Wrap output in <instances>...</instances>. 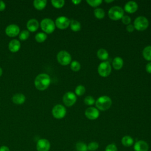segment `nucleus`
Masks as SVG:
<instances>
[{
  "instance_id": "f257e3e1",
  "label": "nucleus",
  "mask_w": 151,
  "mask_h": 151,
  "mask_svg": "<svg viewBox=\"0 0 151 151\" xmlns=\"http://www.w3.org/2000/svg\"><path fill=\"white\" fill-rule=\"evenodd\" d=\"M51 79L47 74L41 73L38 75L34 81V84L37 89L42 91L47 89L50 86Z\"/></svg>"
},
{
  "instance_id": "f03ea898",
  "label": "nucleus",
  "mask_w": 151,
  "mask_h": 151,
  "mask_svg": "<svg viewBox=\"0 0 151 151\" xmlns=\"http://www.w3.org/2000/svg\"><path fill=\"white\" fill-rule=\"evenodd\" d=\"M111 99L107 96H102L99 97L95 102L97 109L101 111L108 110L111 107Z\"/></svg>"
},
{
  "instance_id": "7ed1b4c3",
  "label": "nucleus",
  "mask_w": 151,
  "mask_h": 151,
  "mask_svg": "<svg viewBox=\"0 0 151 151\" xmlns=\"http://www.w3.org/2000/svg\"><path fill=\"white\" fill-rule=\"evenodd\" d=\"M108 15L112 20H119L124 15V9L119 6H112L108 11Z\"/></svg>"
},
{
  "instance_id": "20e7f679",
  "label": "nucleus",
  "mask_w": 151,
  "mask_h": 151,
  "mask_svg": "<svg viewBox=\"0 0 151 151\" xmlns=\"http://www.w3.org/2000/svg\"><path fill=\"white\" fill-rule=\"evenodd\" d=\"M40 26L42 30L47 34L52 33L55 28L54 22L50 18L43 19L40 23Z\"/></svg>"
},
{
  "instance_id": "39448f33",
  "label": "nucleus",
  "mask_w": 151,
  "mask_h": 151,
  "mask_svg": "<svg viewBox=\"0 0 151 151\" xmlns=\"http://www.w3.org/2000/svg\"><path fill=\"white\" fill-rule=\"evenodd\" d=\"M133 25L137 31H144L149 26V21L145 17L139 16L134 19Z\"/></svg>"
},
{
  "instance_id": "423d86ee",
  "label": "nucleus",
  "mask_w": 151,
  "mask_h": 151,
  "mask_svg": "<svg viewBox=\"0 0 151 151\" xmlns=\"http://www.w3.org/2000/svg\"><path fill=\"white\" fill-rule=\"evenodd\" d=\"M99 74L103 77H106L109 76L111 72V67L109 61H104L101 63L97 68Z\"/></svg>"
},
{
  "instance_id": "0eeeda50",
  "label": "nucleus",
  "mask_w": 151,
  "mask_h": 151,
  "mask_svg": "<svg viewBox=\"0 0 151 151\" xmlns=\"http://www.w3.org/2000/svg\"><path fill=\"white\" fill-rule=\"evenodd\" d=\"M57 59L58 62L63 65H68L71 61V56L70 53L65 50L60 51L57 55Z\"/></svg>"
},
{
  "instance_id": "6e6552de",
  "label": "nucleus",
  "mask_w": 151,
  "mask_h": 151,
  "mask_svg": "<svg viewBox=\"0 0 151 151\" xmlns=\"http://www.w3.org/2000/svg\"><path fill=\"white\" fill-rule=\"evenodd\" d=\"M67 111L65 107L61 104L55 105L52 110V116L57 119H61L65 117Z\"/></svg>"
},
{
  "instance_id": "1a4fd4ad",
  "label": "nucleus",
  "mask_w": 151,
  "mask_h": 151,
  "mask_svg": "<svg viewBox=\"0 0 151 151\" xmlns=\"http://www.w3.org/2000/svg\"><path fill=\"white\" fill-rule=\"evenodd\" d=\"M77 100V96L73 92L68 91L65 93L63 97V101L64 104L68 107L72 106L75 104Z\"/></svg>"
},
{
  "instance_id": "9d476101",
  "label": "nucleus",
  "mask_w": 151,
  "mask_h": 151,
  "mask_svg": "<svg viewBox=\"0 0 151 151\" xmlns=\"http://www.w3.org/2000/svg\"><path fill=\"white\" fill-rule=\"evenodd\" d=\"M70 24V20L66 17L61 16L58 17L55 19V26L60 29H64L68 27Z\"/></svg>"
},
{
  "instance_id": "9b49d317",
  "label": "nucleus",
  "mask_w": 151,
  "mask_h": 151,
  "mask_svg": "<svg viewBox=\"0 0 151 151\" xmlns=\"http://www.w3.org/2000/svg\"><path fill=\"white\" fill-rule=\"evenodd\" d=\"M36 148L37 151H49L50 143L46 139H39L37 143Z\"/></svg>"
},
{
  "instance_id": "f8f14e48",
  "label": "nucleus",
  "mask_w": 151,
  "mask_h": 151,
  "mask_svg": "<svg viewBox=\"0 0 151 151\" xmlns=\"http://www.w3.org/2000/svg\"><path fill=\"white\" fill-rule=\"evenodd\" d=\"M99 110L93 107H88L85 111V116L90 120L97 119L99 116Z\"/></svg>"
},
{
  "instance_id": "ddd939ff",
  "label": "nucleus",
  "mask_w": 151,
  "mask_h": 151,
  "mask_svg": "<svg viewBox=\"0 0 151 151\" xmlns=\"http://www.w3.org/2000/svg\"><path fill=\"white\" fill-rule=\"evenodd\" d=\"M5 33L9 37H15L19 33V28L15 24H11L6 28Z\"/></svg>"
},
{
  "instance_id": "4468645a",
  "label": "nucleus",
  "mask_w": 151,
  "mask_h": 151,
  "mask_svg": "<svg viewBox=\"0 0 151 151\" xmlns=\"http://www.w3.org/2000/svg\"><path fill=\"white\" fill-rule=\"evenodd\" d=\"M138 9L137 4L133 1H128L124 5V10L130 14H133Z\"/></svg>"
},
{
  "instance_id": "2eb2a0df",
  "label": "nucleus",
  "mask_w": 151,
  "mask_h": 151,
  "mask_svg": "<svg viewBox=\"0 0 151 151\" xmlns=\"http://www.w3.org/2000/svg\"><path fill=\"white\" fill-rule=\"evenodd\" d=\"M134 151H148L149 145L143 140H139L136 142L134 145Z\"/></svg>"
},
{
  "instance_id": "dca6fc26",
  "label": "nucleus",
  "mask_w": 151,
  "mask_h": 151,
  "mask_svg": "<svg viewBox=\"0 0 151 151\" xmlns=\"http://www.w3.org/2000/svg\"><path fill=\"white\" fill-rule=\"evenodd\" d=\"M39 27L38 21L36 19H29L27 24V28L28 31L31 32H34L37 31Z\"/></svg>"
},
{
  "instance_id": "f3484780",
  "label": "nucleus",
  "mask_w": 151,
  "mask_h": 151,
  "mask_svg": "<svg viewBox=\"0 0 151 151\" xmlns=\"http://www.w3.org/2000/svg\"><path fill=\"white\" fill-rule=\"evenodd\" d=\"M21 47L20 42L17 40H11L8 44L9 50L12 52H17Z\"/></svg>"
},
{
  "instance_id": "a211bd4d",
  "label": "nucleus",
  "mask_w": 151,
  "mask_h": 151,
  "mask_svg": "<svg viewBox=\"0 0 151 151\" xmlns=\"http://www.w3.org/2000/svg\"><path fill=\"white\" fill-rule=\"evenodd\" d=\"M12 100L16 104H22L25 101V96L22 93H17L12 96Z\"/></svg>"
},
{
  "instance_id": "6ab92c4d",
  "label": "nucleus",
  "mask_w": 151,
  "mask_h": 151,
  "mask_svg": "<svg viewBox=\"0 0 151 151\" xmlns=\"http://www.w3.org/2000/svg\"><path fill=\"white\" fill-rule=\"evenodd\" d=\"M123 65V60L120 57H116L112 61V66L115 70H119L122 68Z\"/></svg>"
},
{
  "instance_id": "aec40b11",
  "label": "nucleus",
  "mask_w": 151,
  "mask_h": 151,
  "mask_svg": "<svg viewBox=\"0 0 151 151\" xmlns=\"http://www.w3.org/2000/svg\"><path fill=\"white\" fill-rule=\"evenodd\" d=\"M70 28L74 32H77L79 31L81 29V24L79 21L75 20V19H71L70 20Z\"/></svg>"
},
{
  "instance_id": "412c9836",
  "label": "nucleus",
  "mask_w": 151,
  "mask_h": 151,
  "mask_svg": "<svg viewBox=\"0 0 151 151\" xmlns=\"http://www.w3.org/2000/svg\"><path fill=\"white\" fill-rule=\"evenodd\" d=\"M97 56L101 60H106L109 57V53L106 50L100 48L97 52Z\"/></svg>"
},
{
  "instance_id": "4be33fe9",
  "label": "nucleus",
  "mask_w": 151,
  "mask_h": 151,
  "mask_svg": "<svg viewBox=\"0 0 151 151\" xmlns=\"http://www.w3.org/2000/svg\"><path fill=\"white\" fill-rule=\"evenodd\" d=\"M142 55L146 60L151 61V45H148L144 48L142 51Z\"/></svg>"
},
{
  "instance_id": "5701e85b",
  "label": "nucleus",
  "mask_w": 151,
  "mask_h": 151,
  "mask_svg": "<svg viewBox=\"0 0 151 151\" xmlns=\"http://www.w3.org/2000/svg\"><path fill=\"white\" fill-rule=\"evenodd\" d=\"M34 7L38 10H42L43 9L46 5H47V1L46 0H35L33 2Z\"/></svg>"
},
{
  "instance_id": "b1692460",
  "label": "nucleus",
  "mask_w": 151,
  "mask_h": 151,
  "mask_svg": "<svg viewBox=\"0 0 151 151\" xmlns=\"http://www.w3.org/2000/svg\"><path fill=\"white\" fill-rule=\"evenodd\" d=\"M133 139L130 136H124L122 139V143L123 146L129 147L133 144Z\"/></svg>"
},
{
  "instance_id": "393cba45",
  "label": "nucleus",
  "mask_w": 151,
  "mask_h": 151,
  "mask_svg": "<svg viewBox=\"0 0 151 151\" xmlns=\"http://www.w3.org/2000/svg\"><path fill=\"white\" fill-rule=\"evenodd\" d=\"M94 14L96 18L101 19H103L105 16V12L103 9L100 8H97L94 10Z\"/></svg>"
},
{
  "instance_id": "a878e982",
  "label": "nucleus",
  "mask_w": 151,
  "mask_h": 151,
  "mask_svg": "<svg viewBox=\"0 0 151 151\" xmlns=\"http://www.w3.org/2000/svg\"><path fill=\"white\" fill-rule=\"evenodd\" d=\"M47 38V34L44 32H38L35 35V38L38 42H44Z\"/></svg>"
},
{
  "instance_id": "bb28decb",
  "label": "nucleus",
  "mask_w": 151,
  "mask_h": 151,
  "mask_svg": "<svg viewBox=\"0 0 151 151\" xmlns=\"http://www.w3.org/2000/svg\"><path fill=\"white\" fill-rule=\"evenodd\" d=\"M86 92V88L83 85H78L76 87L75 89V93L76 95L78 96H83Z\"/></svg>"
},
{
  "instance_id": "cd10ccee",
  "label": "nucleus",
  "mask_w": 151,
  "mask_h": 151,
  "mask_svg": "<svg viewBox=\"0 0 151 151\" xmlns=\"http://www.w3.org/2000/svg\"><path fill=\"white\" fill-rule=\"evenodd\" d=\"M70 68L71 69L75 72L78 71L80 70L81 68V65L80 63L78 61L74 60L71 62V65H70Z\"/></svg>"
},
{
  "instance_id": "c85d7f7f",
  "label": "nucleus",
  "mask_w": 151,
  "mask_h": 151,
  "mask_svg": "<svg viewBox=\"0 0 151 151\" xmlns=\"http://www.w3.org/2000/svg\"><path fill=\"white\" fill-rule=\"evenodd\" d=\"M76 148L77 151H87V145L82 142H80L77 143L76 145Z\"/></svg>"
},
{
  "instance_id": "c756f323",
  "label": "nucleus",
  "mask_w": 151,
  "mask_h": 151,
  "mask_svg": "<svg viewBox=\"0 0 151 151\" xmlns=\"http://www.w3.org/2000/svg\"><path fill=\"white\" fill-rule=\"evenodd\" d=\"M51 2L52 6L56 8H62L65 4V1L64 0H52Z\"/></svg>"
},
{
  "instance_id": "7c9ffc66",
  "label": "nucleus",
  "mask_w": 151,
  "mask_h": 151,
  "mask_svg": "<svg viewBox=\"0 0 151 151\" xmlns=\"http://www.w3.org/2000/svg\"><path fill=\"white\" fill-rule=\"evenodd\" d=\"M96 101L93 97L91 96H86L84 99V103L87 106H92L95 103Z\"/></svg>"
},
{
  "instance_id": "2f4dec72",
  "label": "nucleus",
  "mask_w": 151,
  "mask_h": 151,
  "mask_svg": "<svg viewBox=\"0 0 151 151\" xmlns=\"http://www.w3.org/2000/svg\"><path fill=\"white\" fill-rule=\"evenodd\" d=\"M86 2L92 7H97L102 3V1L101 0H87Z\"/></svg>"
},
{
  "instance_id": "473e14b6",
  "label": "nucleus",
  "mask_w": 151,
  "mask_h": 151,
  "mask_svg": "<svg viewBox=\"0 0 151 151\" xmlns=\"http://www.w3.org/2000/svg\"><path fill=\"white\" fill-rule=\"evenodd\" d=\"M99 148V143L96 142H90L87 145V149L90 151H95Z\"/></svg>"
},
{
  "instance_id": "72a5a7b5",
  "label": "nucleus",
  "mask_w": 151,
  "mask_h": 151,
  "mask_svg": "<svg viewBox=\"0 0 151 151\" xmlns=\"http://www.w3.org/2000/svg\"><path fill=\"white\" fill-rule=\"evenodd\" d=\"M29 36V32L27 30L22 31L19 35V38L22 40H26Z\"/></svg>"
},
{
  "instance_id": "f704fd0d",
  "label": "nucleus",
  "mask_w": 151,
  "mask_h": 151,
  "mask_svg": "<svg viewBox=\"0 0 151 151\" xmlns=\"http://www.w3.org/2000/svg\"><path fill=\"white\" fill-rule=\"evenodd\" d=\"M122 21L124 25H129L131 22V18L129 15H123L122 18Z\"/></svg>"
},
{
  "instance_id": "c9c22d12",
  "label": "nucleus",
  "mask_w": 151,
  "mask_h": 151,
  "mask_svg": "<svg viewBox=\"0 0 151 151\" xmlns=\"http://www.w3.org/2000/svg\"><path fill=\"white\" fill-rule=\"evenodd\" d=\"M105 151H117V149L116 146L114 143H111L108 145L106 146Z\"/></svg>"
},
{
  "instance_id": "e433bc0d",
  "label": "nucleus",
  "mask_w": 151,
  "mask_h": 151,
  "mask_svg": "<svg viewBox=\"0 0 151 151\" xmlns=\"http://www.w3.org/2000/svg\"><path fill=\"white\" fill-rule=\"evenodd\" d=\"M134 29V25L130 24L129 25H127L126 27V30L129 32H132Z\"/></svg>"
},
{
  "instance_id": "4c0bfd02",
  "label": "nucleus",
  "mask_w": 151,
  "mask_h": 151,
  "mask_svg": "<svg viewBox=\"0 0 151 151\" xmlns=\"http://www.w3.org/2000/svg\"><path fill=\"white\" fill-rule=\"evenodd\" d=\"M146 71L147 73L151 74V62H149L146 65Z\"/></svg>"
},
{
  "instance_id": "58836bf2",
  "label": "nucleus",
  "mask_w": 151,
  "mask_h": 151,
  "mask_svg": "<svg viewBox=\"0 0 151 151\" xmlns=\"http://www.w3.org/2000/svg\"><path fill=\"white\" fill-rule=\"evenodd\" d=\"M5 4L4 1H0V11H2L5 8Z\"/></svg>"
},
{
  "instance_id": "ea45409f",
  "label": "nucleus",
  "mask_w": 151,
  "mask_h": 151,
  "mask_svg": "<svg viewBox=\"0 0 151 151\" xmlns=\"http://www.w3.org/2000/svg\"><path fill=\"white\" fill-rule=\"evenodd\" d=\"M0 151H10L8 147L6 146H2L0 147Z\"/></svg>"
},
{
  "instance_id": "a19ab883",
  "label": "nucleus",
  "mask_w": 151,
  "mask_h": 151,
  "mask_svg": "<svg viewBox=\"0 0 151 151\" xmlns=\"http://www.w3.org/2000/svg\"><path fill=\"white\" fill-rule=\"evenodd\" d=\"M81 1L80 0H74V1H72V2L74 4V5H78L79 4Z\"/></svg>"
},
{
  "instance_id": "79ce46f5",
  "label": "nucleus",
  "mask_w": 151,
  "mask_h": 151,
  "mask_svg": "<svg viewBox=\"0 0 151 151\" xmlns=\"http://www.w3.org/2000/svg\"><path fill=\"white\" fill-rule=\"evenodd\" d=\"M113 1H114L113 0H109V1H108V0H105V1H104V2H106V3L112 2H113Z\"/></svg>"
},
{
  "instance_id": "37998d69",
  "label": "nucleus",
  "mask_w": 151,
  "mask_h": 151,
  "mask_svg": "<svg viewBox=\"0 0 151 151\" xmlns=\"http://www.w3.org/2000/svg\"><path fill=\"white\" fill-rule=\"evenodd\" d=\"M2 68L0 67V77L2 76Z\"/></svg>"
}]
</instances>
